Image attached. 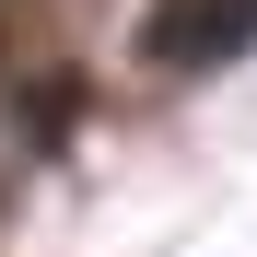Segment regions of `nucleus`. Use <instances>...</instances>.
<instances>
[{
    "label": "nucleus",
    "instance_id": "nucleus-1",
    "mask_svg": "<svg viewBox=\"0 0 257 257\" xmlns=\"http://www.w3.org/2000/svg\"><path fill=\"white\" fill-rule=\"evenodd\" d=\"M245 35H257V0H199V12L152 24V59H234Z\"/></svg>",
    "mask_w": 257,
    "mask_h": 257
}]
</instances>
